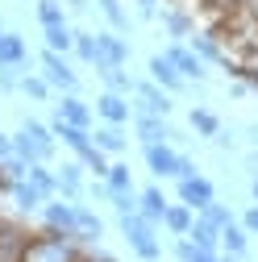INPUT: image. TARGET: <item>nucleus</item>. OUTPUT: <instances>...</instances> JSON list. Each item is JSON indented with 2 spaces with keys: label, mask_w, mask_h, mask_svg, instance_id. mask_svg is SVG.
I'll use <instances>...</instances> for the list:
<instances>
[{
  "label": "nucleus",
  "mask_w": 258,
  "mask_h": 262,
  "mask_svg": "<svg viewBox=\"0 0 258 262\" xmlns=\"http://www.w3.org/2000/svg\"><path fill=\"white\" fill-rule=\"evenodd\" d=\"M13 154L25 158V162H50V154H54V134H50V125L25 117L21 129L13 134Z\"/></svg>",
  "instance_id": "f257e3e1"
},
{
  "label": "nucleus",
  "mask_w": 258,
  "mask_h": 262,
  "mask_svg": "<svg viewBox=\"0 0 258 262\" xmlns=\"http://www.w3.org/2000/svg\"><path fill=\"white\" fill-rule=\"evenodd\" d=\"M154 229H158V225H150L142 212H129V216H121V237L129 242V250H134L142 262H158V258H163V246H158Z\"/></svg>",
  "instance_id": "f03ea898"
},
{
  "label": "nucleus",
  "mask_w": 258,
  "mask_h": 262,
  "mask_svg": "<svg viewBox=\"0 0 258 262\" xmlns=\"http://www.w3.org/2000/svg\"><path fill=\"white\" fill-rule=\"evenodd\" d=\"M38 67H42V79L54 88V92H79V75L71 71L67 54H54V50H42L38 54Z\"/></svg>",
  "instance_id": "7ed1b4c3"
},
{
  "label": "nucleus",
  "mask_w": 258,
  "mask_h": 262,
  "mask_svg": "<svg viewBox=\"0 0 258 262\" xmlns=\"http://www.w3.org/2000/svg\"><path fill=\"white\" fill-rule=\"evenodd\" d=\"M171 104V92H163L154 79H134V113H154V117H167Z\"/></svg>",
  "instance_id": "20e7f679"
},
{
  "label": "nucleus",
  "mask_w": 258,
  "mask_h": 262,
  "mask_svg": "<svg viewBox=\"0 0 258 262\" xmlns=\"http://www.w3.org/2000/svg\"><path fill=\"white\" fill-rule=\"evenodd\" d=\"M129 42L121 34H113V29H104V34H96V71L104 67H129Z\"/></svg>",
  "instance_id": "39448f33"
},
{
  "label": "nucleus",
  "mask_w": 258,
  "mask_h": 262,
  "mask_svg": "<svg viewBox=\"0 0 258 262\" xmlns=\"http://www.w3.org/2000/svg\"><path fill=\"white\" fill-rule=\"evenodd\" d=\"M42 216H46V229H54V233L79 242V225H75V204H71V200H58V195H54V200L42 204Z\"/></svg>",
  "instance_id": "423d86ee"
},
{
  "label": "nucleus",
  "mask_w": 258,
  "mask_h": 262,
  "mask_svg": "<svg viewBox=\"0 0 258 262\" xmlns=\"http://www.w3.org/2000/svg\"><path fill=\"white\" fill-rule=\"evenodd\" d=\"M163 54L175 62V71H179L187 83H204V79H208V62H204L196 50H191V46H167Z\"/></svg>",
  "instance_id": "0eeeda50"
},
{
  "label": "nucleus",
  "mask_w": 258,
  "mask_h": 262,
  "mask_svg": "<svg viewBox=\"0 0 258 262\" xmlns=\"http://www.w3.org/2000/svg\"><path fill=\"white\" fill-rule=\"evenodd\" d=\"M212 200H217V187H212V179H204V175L179 179V204H187L191 212H204Z\"/></svg>",
  "instance_id": "6e6552de"
},
{
  "label": "nucleus",
  "mask_w": 258,
  "mask_h": 262,
  "mask_svg": "<svg viewBox=\"0 0 258 262\" xmlns=\"http://www.w3.org/2000/svg\"><path fill=\"white\" fill-rule=\"evenodd\" d=\"M134 134L142 138V146H158V142H175L179 138L167 125V117H154V113H134Z\"/></svg>",
  "instance_id": "1a4fd4ad"
},
{
  "label": "nucleus",
  "mask_w": 258,
  "mask_h": 262,
  "mask_svg": "<svg viewBox=\"0 0 258 262\" xmlns=\"http://www.w3.org/2000/svg\"><path fill=\"white\" fill-rule=\"evenodd\" d=\"M96 117L109 121V125H129V121H134V104H129V96L100 92V96H96Z\"/></svg>",
  "instance_id": "9d476101"
},
{
  "label": "nucleus",
  "mask_w": 258,
  "mask_h": 262,
  "mask_svg": "<svg viewBox=\"0 0 258 262\" xmlns=\"http://www.w3.org/2000/svg\"><path fill=\"white\" fill-rule=\"evenodd\" d=\"M146 167H150V175H158V179H175V171H179V150H175L171 142L146 146Z\"/></svg>",
  "instance_id": "9b49d317"
},
{
  "label": "nucleus",
  "mask_w": 258,
  "mask_h": 262,
  "mask_svg": "<svg viewBox=\"0 0 258 262\" xmlns=\"http://www.w3.org/2000/svg\"><path fill=\"white\" fill-rule=\"evenodd\" d=\"M146 71H150V79H154L158 88H163V92H171V96L187 88V79H183V75L175 71V62H171L167 54H150V62H146Z\"/></svg>",
  "instance_id": "f8f14e48"
},
{
  "label": "nucleus",
  "mask_w": 258,
  "mask_h": 262,
  "mask_svg": "<svg viewBox=\"0 0 258 262\" xmlns=\"http://www.w3.org/2000/svg\"><path fill=\"white\" fill-rule=\"evenodd\" d=\"M54 175H58V200L83 204V162H62Z\"/></svg>",
  "instance_id": "ddd939ff"
},
{
  "label": "nucleus",
  "mask_w": 258,
  "mask_h": 262,
  "mask_svg": "<svg viewBox=\"0 0 258 262\" xmlns=\"http://www.w3.org/2000/svg\"><path fill=\"white\" fill-rule=\"evenodd\" d=\"M0 67H29V46L21 34H0Z\"/></svg>",
  "instance_id": "4468645a"
},
{
  "label": "nucleus",
  "mask_w": 258,
  "mask_h": 262,
  "mask_svg": "<svg viewBox=\"0 0 258 262\" xmlns=\"http://www.w3.org/2000/svg\"><path fill=\"white\" fill-rule=\"evenodd\" d=\"M54 113H58L62 121H71V125H83V129H92V117H96V113L79 100L75 92H62V100L54 104Z\"/></svg>",
  "instance_id": "2eb2a0df"
},
{
  "label": "nucleus",
  "mask_w": 258,
  "mask_h": 262,
  "mask_svg": "<svg viewBox=\"0 0 258 262\" xmlns=\"http://www.w3.org/2000/svg\"><path fill=\"white\" fill-rule=\"evenodd\" d=\"M246 250H250V229H246V225H238V221H229V225L221 229V254L246 258Z\"/></svg>",
  "instance_id": "dca6fc26"
},
{
  "label": "nucleus",
  "mask_w": 258,
  "mask_h": 262,
  "mask_svg": "<svg viewBox=\"0 0 258 262\" xmlns=\"http://www.w3.org/2000/svg\"><path fill=\"white\" fill-rule=\"evenodd\" d=\"M158 21H163L167 38H191V34H196V17L183 13V9H163V13H158Z\"/></svg>",
  "instance_id": "f3484780"
},
{
  "label": "nucleus",
  "mask_w": 258,
  "mask_h": 262,
  "mask_svg": "<svg viewBox=\"0 0 258 262\" xmlns=\"http://www.w3.org/2000/svg\"><path fill=\"white\" fill-rule=\"evenodd\" d=\"M187 125H191V134H196V138H208V142H212V138L221 134V125H225V121H221V117H217L212 108L196 104V108L187 113Z\"/></svg>",
  "instance_id": "a211bd4d"
},
{
  "label": "nucleus",
  "mask_w": 258,
  "mask_h": 262,
  "mask_svg": "<svg viewBox=\"0 0 258 262\" xmlns=\"http://www.w3.org/2000/svg\"><path fill=\"white\" fill-rule=\"evenodd\" d=\"M138 212L150 221V225H163V212H167V195L158 187H142L138 191Z\"/></svg>",
  "instance_id": "6ab92c4d"
},
{
  "label": "nucleus",
  "mask_w": 258,
  "mask_h": 262,
  "mask_svg": "<svg viewBox=\"0 0 258 262\" xmlns=\"http://www.w3.org/2000/svg\"><path fill=\"white\" fill-rule=\"evenodd\" d=\"M187 242H196L200 250H212V254H217V250H221V229L196 212V221H191V229H187Z\"/></svg>",
  "instance_id": "aec40b11"
},
{
  "label": "nucleus",
  "mask_w": 258,
  "mask_h": 262,
  "mask_svg": "<svg viewBox=\"0 0 258 262\" xmlns=\"http://www.w3.org/2000/svg\"><path fill=\"white\" fill-rule=\"evenodd\" d=\"M92 142H96V150H104V154H125L129 150V142H125V134H121V125H96V134H92Z\"/></svg>",
  "instance_id": "412c9836"
},
{
  "label": "nucleus",
  "mask_w": 258,
  "mask_h": 262,
  "mask_svg": "<svg viewBox=\"0 0 258 262\" xmlns=\"http://www.w3.org/2000/svg\"><path fill=\"white\" fill-rule=\"evenodd\" d=\"M75 225H79V242H88V246H96L104 237V221L96 216L88 204H75Z\"/></svg>",
  "instance_id": "4be33fe9"
},
{
  "label": "nucleus",
  "mask_w": 258,
  "mask_h": 262,
  "mask_svg": "<svg viewBox=\"0 0 258 262\" xmlns=\"http://www.w3.org/2000/svg\"><path fill=\"white\" fill-rule=\"evenodd\" d=\"M191 221H196V212H191L187 204H167V212H163V229L171 237H187Z\"/></svg>",
  "instance_id": "5701e85b"
},
{
  "label": "nucleus",
  "mask_w": 258,
  "mask_h": 262,
  "mask_svg": "<svg viewBox=\"0 0 258 262\" xmlns=\"http://www.w3.org/2000/svg\"><path fill=\"white\" fill-rule=\"evenodd\" d=\"M29 183H34L42 195H46V200H54V195H58V175L46 167V162H29V175H25Z\"/></svg>",
  "instance_id": "b1692460"
},
{
  "label": "nucleus",
  "mask_w": 258,
  "mask_h": 262,
  "mask_svg": "<svg viewBox=\"0 0 258 262\" xmlns=\"http://www.w3.org/2000/svg\"><path fill=\"white\" fill-rule=\"evenodd\" d=\"M42 38H46V50H54V54L75 50V29H71V25H46Z\"/></svg>",
  "instance_id": "393cba45"
},
{
  "label": "nucleus",
  "mask_w": 258,
  "mask_h": 262,
  "mask_svg": "<svg viewBox=\"0 0 258 262\" xmlns=\"http://www.w3.org/2000/svg\"><path fill=\"white\" fill-rule=\"evenodd\" d=\"M9 195L17 200V208H21V212H34V208H42V204H46V195H42L34 183H29V179H17Z\"/></svg>",
  "instance_id": "a878e982"
},
{
  "label": "nucleus",
  "mask_w": 258,
  "mask_h": 262,
  "mask_svg": "<svg viewBox=\"0 0 258 262\" xmlns=\"http://www.w3.org/2000/svg\"><path fill=\"white\" fill-rule=\"evenodd\" d=\"M96 5H100V13H104V21H109L113 34H129V13H125L121 0H96Z\"/></svg>",
  "instance_id": "bb28decb"
},
{
  "label": "nucleus",
  "mask_w": 258,
  "mask_h": 262,
  "mask_svg": "<svg viewBox=\"0 0 258 262\" xmlns=\"http://www.w3.org/2000/svg\"><path fill=\"white\" fill-rule=\"evenodd\" d=\"M100 79H104V92L134 96V79H129V71H125V67H104V71H100Z\"/></svg>",
  "instance_id": "cd10ccee"
},
{
  "label": "nucleus",
  "mask_w": 258,
  "mask_h": 262,
  "mask_svg": "<svg viewBox=\"0 0 258 262\" xmlns=\"http://www.w3.org/2000/svg\"><path fill=\"white\" fill-rule=\"evenodd\" d=\"M175 258H179V262H217L221 254H212V250H200L196 242H187V237H175Z\"/></svg>",
  "instance_id": "c85d7f7f"
},
{
  "label": "nucleus",
  "mask_w": 258,
  "mask_h": 262,
  "mask_svg": "<svg viewBox=\"0 0 258 262\" xmlns=\"http://www.w3.org/2000/svg\"><path fill=\"white\" fill-rule=\"evenodd\" d=\"M104 183H109L113 191H138V187H134V171H129V162H109Z\"/></svg>",
  "instance_id": "c756f323"
},
{
  "label": "nucleus",
  "mask_w": 258,
  "mask_h": 262,
  "mask_svg": "<svg viewBox=\"0 0 258 262\" xmlns=\"http://www.w3.org/2000/svg\"><path fill=\"white\" fill-rule=\"evenodd\" d=\"M38 21L46 25H67V5L62 0H38Z\"/></svg>",
  "instance_id": "7c9ffc66"
},
{
  "label": "nucleus",
  "mask_w": 258,
  "mask_h": 262,
  "mask_svg": "<svg viewBox=\"0 0 258 262\" xmlns=\"http://www.w3.org/2000/svg\"><path fill=\"white\" fill-rule=\"evenodd\" d=\"M21 92L29 96V100H50V83L34 71H21Z\"/></svg>",
  "instance_id": "2f4dec72"
},
{
  "label": "nucleus",
  "mask_w": 258,
  "mask_h": 262,
  "mask_svg": "<svg viewBox=\"0 0 258 262\" xmlns=\"http://www.w3.org/2000/svg\"><path fill=\"white\" fill-rule=\"evenodd\" d=\"M75 54L83 67H96V34H88V29H75Z\"/></svg>",
  "instance_id": "473e14b6"
},
{
  "label": "nucleus",
  "mask_w": 258,
  "mask_h": 262,
  "mask_svg": "<svg viewBox=\"0 0 258 262\" xmlns=\"http://www.w3.org/2000/svg\"><path fill=\"white\" fill-rule=\"evenodd\" d=\"M200 216H204V221H212L217 229H225V225L233 221V208H229V204H221V200H212V204H208V208H204Z\"/></svg>",
  "instance_id": "72a5a7b5"
},
{
  "label": "nucleus",
  "mask_w": 258,
  "mask_h": 262,
  "mask_svg": "<svg viewBox=\"0 0 258 262\" xmlns=\"http://www.w3.org/2000/svg\"><path fill=\"white\" fill-rule=\"evenodd\" d=\"M109 204L117 208V216H129V212H138V191H113Z\"/></svg>",
  "instance_id": "f704fd0d"
},
{
  "label": "nucleus",
  "mask_w": 258,
  "mask_h": 262,
  "mask_svg": "<svg viewBox=\"0 0 258 262\" xmlns=\"http://www.w3.org/2000/svg\"><path fill=\"white\" fill-rule=\"evenodd\" d=\"M21 71H29V67H0V88H5V92L21 88Z\"/></svg>",
  "instance_id": "c9c22d12"
},
{
  "label": "nucleus",
  "mask_w": 258,
  "mask_h": 262,
  "mask_svg": "<svg viewBox=\"0 0 258 262\" xmlns=\"http://www.w3.org/2000/svg\"><path fill=\"white\" fill-rule=\"evenodd\" d=\"M233 134H238V129H229V125H221V134L212 138V146H217V150H238V138H233Z\"/></svg>",
  "instance_id": "e433bc0d"
},
{
  "label": "nucleus",
  "mask_w": 258,
  "mask_h": 262,
  "mask_svg": "<svg viewBox=\"0 0 258 262\" xmlns=\"http://www.w3.org/2000/svg\"><path fill=\"white\" fill-rule=\"evenodd\" d=\"M5 171H9V175H13V183H17V179H25V175H29V162L13 154V158H5Z\"/></svg>",
  "instance_id": "4c0bfd02"
},
{
  "label": "nucleus",
  "mask_w": 258,
  "mask_h": 262,
  "mask_svg": "<svg viewBox=\"0 0 258 262\" xmlns=\"http://www.w3.org/2000/svg\"><path fill=\"white\" fill-rule=\"evenodd\" d=\"M191 175H200V167H196V158H187V154H179V171H175V179H191Z\"/></svg>",
  "instance_id": "58836bf2"
},
{
  "label": "nucleus",
  "mask_w": 258,
  "mask_h": 262,
  "mask_svg": "<svg viewBox=\"0 0 258 262\" xmlns=\"http://www.w3.org/2000/svg\"><path fill=\"white\" fill-rule=\"evenodd\" d=\"M138 21H158V0H138Z\"/></svg>",
  "instance_id": "ea45409f"
},
{
  "label": "nucleus",
  "mask_w": 258,
  "mask_h": 262,
  "mask_svg": "<svg viewBox=\"0 0 258 262\" xmlns=\"http://www.w3.org/2000/svg\"><path fill=\"white\" fill-rule=\"evenodd\" d=\"M242 225L250 229V237H258V204H250V208L242 212Z\"/></svg>",
  "instance_id": "a19ab883"
},
{
  "label": "nucleus",
  "mask_w": 258,
  "mask_h": 262,
  "mask_svg": "<svg viewBox=\"0 0 258 262\" xmlns=\"http://www.w3.org/2000/svg\"><path fill=\"white\" fill-rule=\"evenodd\" d=\"M13 158V134H0V162Z\"/></svg>",
  "instance_id": "79ce46f5"
},
{
  "label": "nucleus",
  "mask_w": 258,
  "mask_h": 262,
  "mask_svg": "<svg viewBox=\"0 0 258 262\" xmlns=\"http://www.w3.org/2000/svg\"><path fill=\"white\" fill-rule=\"evenodd\" d=\"M13 191V175L5 171V162H0V195H9Z\"/></svg>",
  "instance_id": "37998d69"
},
{
  "label": "nucleus",
  "mask_w": 258,
  "mask_h": 262,
  "mask_svg": "<svg viewBox=\"0 0 258 262\" xmlns=\"http://www.w3.org/2000/svg\"><path fill=\"white\" fill-rule=\"evenodd\" d=\"M92 5H88V0H67V13H75V17H83Z\"/></svg>",
  "instance_id": "c03bdc74"
},
{
  "label": "nucleus",
  "mask_w": 258,
  "mask_h": 262,
  "mask_svg": "<svg viewBox=\"0 0 258 262\" xmlns=\"http://www.w3.org/2000/svg\"><path fill=\"white\" fill-rule=\"evenodd\" d=\"M88 258H92V262H117V258H113V254H104L100 246H92V250H88Z\"/></svg>",
  "instance_id": "a18cd8bd"
},
{
  "label": "nucleus",
  "mask_w": 258,
  "mask_h": 262,
  "mask_svg": "<svg viewBox=\"0 0 258 262\" xmlns=\"http://www.w3.org/2000/svg\"><path fill=\"white\" fill-rule=\"evenodd\" d=\"M242 134H246V138H250V146H254V150H258V121H250V125H246V129H242Z\"/></svg>",
  "instance_id": "49530a36"
},
{
  "label": "nucleus",
  "mask_w": 258,
  "mask_h": 262,
  "mask_svg": "<svg viewBox=\"0 0 258 262\" xmlns=\"http://www.w3.org/2000/svg\"><path fill=\"white\" fill-rule=\"evenodd\" d=\"M246 167H250V175H258V150H246Z\"/></svg>",
  "instance_id": "de8ad7c7"
},
{
  "label": "nucleus",
  "mask_w": 258,
  "mask_h": 262,
  "mask_svg": "<svg viewBox=\"0 0 258 262\" xmlns=\"http://www.w3.org/2000/svg\"><path fill=\"white\" fill-rule=\"evenodd\" d=\"M250 195H254V204H258V175H250Z\"/></svg>",
  "instance_id": "09e8293b"
},
{
  "label": "nucleus",
  "mask_w": 258,
  "mask_h": 262,
  "mask_svg": "<svg viewBox=\"0 0 258 262\" xmlns=\"http://www.w3.org/2000/svg\"><path fill=\"white\" fill-rule=\"evenodd\" d=\"M217 262H242V258H233V254H221V258H217Z\"/></svg>",
  "instance_id": "8fccbe9b"
},
{
  "label": "nucleus",
  "mask_w": 258,
  "mask_h": 262,
  "mask_svg": "<svg viewBox=\"0 0 258 262\" xmlns=\"http://www.w3.org/2000/svg\"><path fill=\"white\" fill-rule=\"evenodd\" d=\"M0 34H5V25H0Z\"/></svg>",
  "instance_id": "3c124183"
}]
</instances>
